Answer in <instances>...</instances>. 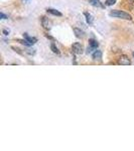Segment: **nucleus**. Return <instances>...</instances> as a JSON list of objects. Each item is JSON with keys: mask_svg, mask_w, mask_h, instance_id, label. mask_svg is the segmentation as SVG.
<instances>
[{"mask_svg": "<svg viewBox=\"0 0 134 151\" xmlns=\"http://www.w3.org/2000/svg\"><path fill=\"white\" fill-rule=\"evenodd\" d=\"M109 16L114 18H120V19H125V20H132V16L129 13L122 10H111L109 12Z\"/></svg>", "mask_w": 134, "mask_h": 151, "instance_id": "1", "label": "nucleus"}, {"mask_svg": "<svg viewBox=\"0 0 134 151\" xmlns=\"http://www.w3.org/2000/svg\"><path fill=\"white\" fill-rule=\"evenodd\" d=\"M72 50L75 54H82L84 52V48L80 42H75L72 46Z\"/></svg>", "mask_w": 134, "mask_h": 151, "instance_id": "2", "label": "nucleus"}, {"mask_svg": "<svg viewBox=\"0 0 134 151\" xmlns=\"http://www.w3.org/2000/svg\"><path fill=\"white\" fill-rule=\"evenodd\" d=\"M117 64L120 65V66H129V65L131 64V62H130V60H129L128 56L123 54V56H121L120 58H118Z\"/></svg>", "mask_w": 134, "mask_h": 151, "instance_id": "3", "label": "nucleus"}, {"mask_svg": "<svg viewBox=\"0 0 134 151\" xmlns=\"http://www.w3.org/2000/svg\"><path fill=\"white\" fill-rule=\"evenodd\" d=\"M41 24L44 26V28H46L48 30H50L52 28V22H50V20L48 17H44V16L41 17Z\"/></svg>", "mask_w": 134, "mask_h": 151, "instance_id": "4", "label": "nucleus"}, {"mask_svg": "<svg viewBox=\"0 0 134 151\" xmlns=\"http://www.w3.org/2000/svg\"><path fill=\"white\" fill-rule=\"evenodd\" d=\"M92 58L94 61H101L102 60V52L99 50H96L92 54Z\"/></svg>", "mask_w": 134, "mask_h": 151, "instance_id": "5", "label": "nucleus"}, {"mask_svg": "<svg viewBox=\"0 0 134 151\" xmlns=\"http://www.w3.org/2000/svg\"><path fill=\"white\" fill-rule=\"evenodd\" d=\"M88 1H89V3H90L92 6H94V7H99V8H104L105 7L100 0H88Z\"/></svg>", "mask_w": 134, "mask_h": 151, "instance_id": "6", "label": "nucleus"}, {"mask_svg": "<svg viewBox=\"0 0 134 151\" xmlns=\"http://www.w3.org/2000/svg\"><path fill=\"white\" fill-rule=\"evenodd\" d=\"M74 32H75L76 37H78V38H84L85 37V32L83 31V30H81L80 28L75 27L74 28Z\"/></svg>", "mask_w": 134, "mask_h": 151, "instance_id": "7", "label": "nucleus"}, {"mask_svg": "<svg viewBox=\"0 0 134 151\" xmlns=\"http://www.w3.org/2000/svg\"><path fill=\"white\" fill-rule=\"evenodd\" d=\"M23 37L25 38L26 40H27L28 42H29L30 44H34L35 42H37V38L36 37H32V36H29L27 33H23Z\"/></svg>", "mask_w": 134, "mask_h": 151, "instance_id": "8", "label": "nucleus"}, {"mask_svg": "<svg viewBox=\"0 0 134 151\" xmlns=\"http://www.w3.org/2000/svg\"><path fill=\"white\" fill-rule=\"evenodd\" d=\"M46 11H48V13H50V14H52V15H54V16H62L63 15V14L61 13L58 10L52 9V8H48V9H46Z\"/></svg>", "mask_w": 134, "mask_h": 151, "instance_id": "9", "label": "nucleus"}, {"mask_svg": "<svg viewBox=\"0 0 134 151\" xmlns=\"http://www.w3.org/2000/svg\"><path fill=\"white\" fill-rule=\"evenodd\" d=\"M84 15H85V17H86V21L88 22L89 24H92L93 23V20H94V18H93L92 14L89 13V12H85Z\"/></svg>", "mask_w": 134, "mask_h": 151, "instance_id": "10", "label": "nucleus"}, {"mask_svg": "<svg viewBox=\"0 0 134 151\" xmlns=\"http://www.w3.org/2000/svg\"><path fill=\"white\" fill-rule=\"evenodd\" d=\"M89 46L97 50V48H98V46H99V44H98V41H97L96 39H90V40H89Z\"/></svg>", "mask_w": 134, "mask_h": 151, "instance_id": "11", "label": "nucleus"}, {"mask_svg": "<svg viewBox=\"0 0 134 151\" xmlns=\"http://www.w3.org/2000/svg\"><path fill=\"white\" fill-rule=\"evenodd\" d=\"M50 50H52V52H54V54H60V50H58V48H56V44H50Z\"/></svg>", "mask_w": 134, "mask_h": 151, "instance_id": "12", "label": "nucleus"}, {"mask_svg": "<svg viewBox=\"0 0 134 151\" xmlns=\"http://www.w3.org/2000/svg\"><path fill=\"white\" fill-rule=\"evenodd\" d=\"M17 41L20 42L21 44H24V46H31V44H30L29 42H28L27 40L25 39V38H24V39H17Z\"/></svg>", "mask_w": 134, "mask_h": 151, "instance_id": "13", "label": "nucleus"}, {"mask_svg": "<svg viewBox=\"0 0 134 151\" xmlns=\"http://www.w3.org/2000/svg\"><path fill=\"white\" fill-rule=\"evenodd\" d=\"M95 50H96V48H92V46H89L88 48H87V50H86V52H87L88 54H93V52H94Z\"/></svg>", "mask_w": 134, "mask_h": 151, "instance_id": "14", "label": "nucleus"}, {"mask_svg": "<svg viewBox=\"0 0 134 151\" xmlns=\"http://www.w3.org/2000/svg\"><path fill=\"white\" fill-rule=\"evenodd\" d=\"M115 3H116V0H106V2H105V4H106L107 6H112L114 5Z\"/></svg>", "mask_w": 134, "mask_h": 151, "instance_id": "15", "label": "nucleus"}, {"mask_svg": "<svg viewBox=\"0 0 134 151\" xmlns=\"http://www.w3.org/2000/svg\"><path fill=\"white\" fill-rule=\"evenodd\" d=\"M25 52L28 54H30V56H33L34 54H35V50H31V48H27V50H25Z\"/></svg>", "mask_w": 134, "mask_h": 151, "instance_id": "16", "label": "nucleus"}, {"mask_svg": "<svg viewBox=\"0 0 134 151\" xmlns=\"http://www.w3.org/2000/svg\"><path fill=\"white\" fill-rule=\"evenodd\" d=\"M0 17H1V19H7L8 16L5 15V14H4L3 12H1V13H0Z\"/></svg>", "mask_w": 134, "mask_h": 151, "instance_id": "17", "label": "nucleus"}, {"mask_svg": "<svg viewBox=\"0 0 134 151\" xmlns=\"http://www.w3.org/2000/svg\"><path fill=\"white\" fill-rule=\"evenodd\" d=\"M2 32H3L4 35H8V34H9V29H5V28H4V29L2 30Z\"/></svg>", "mask_w": 134, "mask_h": 151, "instance_id": "18", "label": "nucleus"}, {"mask_svg": "<svg viewBox=\"0 0 134 151\" xmlns=\"http://www.w3.org/2000/svg\"><path fill=\"white\" fill-rule=\"evenodd\" d=\"M134 0H128V3H133Z\"/></svg>", "mask_w": 134, "mask_h": 151, "instance_id": "19", "label": "nucleus"}, {"mask_svg": "<svg viewBox=\"0 0 134 151\" xmlns=\"http://www.w3.org/2000/svg\"><path fill=\"white\" fill-rule=\"evenodd\" d=\"M21 1H23V2H27V1H30V0H21Z\"/></svg>", "mask_w": 134, "mask_h": 151, "instance_id": "20", "label": "nucleus"}, {"mask_svg": "<svg viewBox=\"0 0 134 151\" xmlns=\"http://www.w3.org/2000/svg\"><path fill=\"white\" fill-rule=\"evenodd\" d=\"M133 56H134V52H133Z\"/></svg>", "mask_w": 134, "mask_h": 151, "instance_id": "21", "label": "nucleus"}]
</instances>
